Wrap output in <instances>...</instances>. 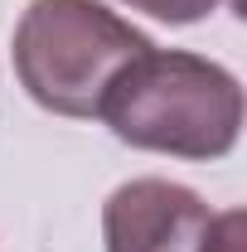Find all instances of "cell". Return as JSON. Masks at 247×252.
Returning <instances> with one entry per match:
<instances>
[{"instance_id":"1","label":"cell","mask_w":247,"mask_h":252,"mask_svg":"<svg viewBox=\"0 0 247 252\" xmlns=\"http://www.w3.org/2000/svg\"><path fill=\"white\" fill-rule=\"evenodd\" d=\"M97 117L136 151L218 160L243 136V88L223 63L151 44L117 73Z\"/></svg>"},{"instance_id":"2","label":"cell","mask_w":247,"mask_h":252,"mask_svg":"<svg viewBox=\"0 0 247 252\" xmlns=\"http://www.w3.org/2000/svg\"><path fill=\"white\" fill-rule=\"evenodd\" d=\"M151 39L97 0H30L15 25L20 88L59 117H97L102 97Z\"/></svg>"},{"instance_id":"3","label":"cell","mask_w":247,"mask_h":252,"mask_svg":"<svg viewBox=\"0 0 247 252\" xmlns=\"http://www.w3.org/2000/svg\"><path fill=\"white\" fill-rule=\"evenodd\" d=\"M214 214L175 180H131L102 204L107 252H204Z\"/></svg>"},{"instance_id":"4","label":"cell","mask_w":247,"mask_h":252,"mask_svg":"<svg viewBox=\"0 0 247 252\" xmlns=\"http://www.w3.org/2000/svg\"><path fill=\"white\" fill-rule=\"evenodd\" d=\"M131 10H146L155 20H165V25H194V20H204L209 10H218L223 0H122Z\"/></svg>"},{"instance_id":"5","label":"cell","mask_w":247,"mask_h":252,"mask_svg":"<svg viewBox=\"0 0 247 252\" xmlns=\"http://www.w3.org/2000/svg\"><path fill=\"white\" fill-rule=\"evenodd\" d=\"M243 248H247V219H243V209L214 214V228H209L204 252H243Z\"/></svg>"}]
</instances>
